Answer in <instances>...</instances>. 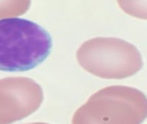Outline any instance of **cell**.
<instances>
[{"label": "cell", "instance_id": "1", "mask_svg": "<svg viewBox=\"0 0 147 124\" xmlns=\"http://www.w3.org/2000/svg\"><path fill=\"white\" fill-rule=\"evenodd\" d=\"M52 47L51 35L39 24L16 17L0 20V71L34 69L48 57Z\"/></svg>", "mask_w": 147, "mask_h": 124}, {"label": "cell", "instance_id": "2", "mask_svg": "<svg viewBox=\"0 0 147 124\" xmlns=\"http://www.w3.org/2000/svg\"><path fill=\"white\" fill-rule=\"evenodd\" d=\"M147 119V97L126 85L102 88L79 107L71 124H142Z\"/></svg>", "mask_w": 147, "mask_h": 124}, {"label": "cell", "instance_id": "3", "mask_svg": "<svg viewBox=\"0 0 147 124\" xmlns=\"http://www.w3.org/2000/svg\"><path fill=\"white\" fill-rule=\"evenodd\" d=\"M79 65L89 73L104 79H123L143 67L139 49L116 37H95L84 41L78 50Z\"/></svg>", "mask_w": 147, "mask_h": 124}, {"label": "cell", "instance_id": "4", "mask_svg": "<svg viewBox=\"0 0 147 124\" xmlns=\"http://www.w3.org/2000/svg\"><path fill=\"white\" fill-rule=\"evenodd\" d=\"M42 97L32 86L0 87V124H11L33 114Z\"/></svg>", "mask_w": 147, "mask_h": 124}, {"label": "cell", "instance_id": "5", "mask_svg": "<svg viewBox=\"0 0 147 124\" xmlns=\"http://www.w3.org/2000/svg\"><path fill=\"white\" fill-rule=\"evenodd\" d=\"M118 6L127 15L147 20V0H116Z\"/></svg>", "mask_w": 147, "mask_h": 124}, {"label": "cell", "instance_id": "6", "mask_svg": "<svg viewBox=\"0 0 147 124\" xmlns=\"http://www.w3.org/2000/svg\"><path fill=\"white\" fill-rule=\"evenodd\" d=\"M29 124H48V123H29Z\"/></svg>", "mask_w": 147, "mask_h": 124}]
</instances>
